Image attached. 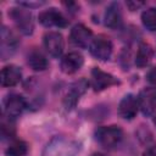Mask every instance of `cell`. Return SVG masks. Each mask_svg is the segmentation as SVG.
Here are the masks:
<instances>
[{"label": "cell", "mask_w": 156, "mask_h": 156, "mask_svg": "<svg viewBox=\"0 0 156 156\" xmlns=\"http://www.w3.org/2000/svg\"><path fill=\"white\" fill-rule=\"evenodd\" d=\"M44 46L51 56L58 57L62 54L63 48H65V41H63L62 34L58 32L46 33L44 35Z\"/></svg>", "instance_id": "cell-10"}, {"label": "cell", "mask_w": 156, "mask_h": 156, "mask_svg": "<svg viewBox=\"0 0 156 156\" xmlns=\"http://www.w3.org/2000/svg\"><path fill=\"white\" fill-rule=\"evenodd\" d=\"M83 62H84L83 56L77 51H72L62 57L60 66L63 73L72 74V73H76L78 69H80V67L83 66Z\"/></svg>", "instance_id": "cell-13"}, {"label": "cell", "mask_w": 156, "mask_h": 156, "mask_svg": "<svg viewBox=\"0 0 156 156\" xmlns=\"http://www.w3.org/2000/svg\"><path fill=\"white\" fill-rule=\"evenodd\" d=\"M154 122H155V126H156V117H155V119H154Z\"/></svg>", "instance_id": "cell-27"}, {"label": "cell", "mask_w": 156, "mask_h": 156, "mask_svg": "<svg viewBox=\"0 0 156 156\" xmlns=\"http://www.w3.org/2000/svg\"><path fill=\"white\" fill-rule=\"evenodd\" d=\"M144 5V2H141V1H127V6L132 10V11H134V10H138L140 6H143Z\"/></svg>", "instance_id": "cell-23"}, {"label": "cell", "mask_w": 156, "mask_h": 156, "mask_svg": "<svg viewBox=\"0 0 156 156\" xmlns=\"http://www.w3.org/2000/svg\"><path fill=\"white\" fill-rule=\"evenodd\" d=\"M119 82L110 73H106L96 67H94L91 69V87L94 88V90L100 91L104 90L111 85L118 84Z\"/></svg>", "instance_id": "cell-11"}, {"label": "cell", "mask_w": 156, "mask_h": 156, "mask_svg": "<svg viewBox=\"0 0 156 156\" xmlns=\"http://www.w3.org/2000/svg\"><path fill=\"white\" fill-rule=\"evenodd\" d=\"M26 108V100L18 94H10L4 100V112L11 119L18 117Z\"/></svg>", "instance_id": "cell-6"}, {"label": "cell", "mask_w": 156, "mask_h": 156, "mask_svg": "<svg viewBox=\"0 0 156 156\" xmlns=\"http://www.w3.org/2000/svg\"><path fill=\"white\" fill-rule=\"evenodd\" d=\"M138 99L134 95L128 94L121 100L118 106V113L124 119H133L138 112Z\"/></svg>", "instance_id": "cell-14"}, {"label": "cell", "mask_w": 156, "mask_h": 156, "mask_svg": "<svg viewBox=\"0 0 156 156\" xmlns=\"http://www.w3.org/2000/svg\"><path fill=\"white\" fill-rule=\"evenodd\" d=\"M95 139L102 147L112 149L122 141L123 132L118 126L100 127L95 132Z\"/></svg>", "instance_id": "cell-2"}, {"label": "cell", "mask_w": 156, "mask_h": 156, "mask_svg": "<svg viewBox=\"0 0 156 156\" xmlns=\"http://www.w3.org/2000/svg\"><path fill=\"white\" fill-rule=\"evenodd\" d=\"M89 50L90 54L100 60V61H106L111 57L112 54V43L110 41L108 38L104 37V35H98L96 38H94L89 45Z\"/></svg>", "instance_id": "cell-4"}, {"label": "cell", "mask_w": 156, "mask_h": 156, "mask_svg": "<svg viewBox=\"0 0 156 156\" xmlns=\"http://www.w3.org/2000/svg\"><path fill=\"white\" fill-rule=\"evenodd\" d=\"M21 69L15 66L10 65L1 69V85L2 87H13L21 80Z\"/></svg>", "instance_id": "cell-16"}, {"label": "cell", "mask_w": 156, "mask_h": 156, "mask_svg": "<svg viewBox=\"0 0 156 156\" xmlns=\"http://www.w3.org/2000/svg\"><path fill=\"white\" fill-rule=\"evenodd\" d=\"M79 145L67 136H54L44 147L43 156H77Z\"/></svg>", "instance_id": "cell-1"}, {"label": "cell", "mask_w": 156, "mask_h": 156, "mask_svg": "<svg viewBox=\"0 0 156 156\" xmlns=\"http://www.w3.org/2000/svg\"><path fill=\"white\" fill-rule=\"evenodd\" d=\"M1 132H2V136L4 138L11 136L13 134V132H15V128L10 123V121H9V123H6L5 121H2V123H1Z\"/></svg>", "instance_id": "cell-21"}, {"label": "cell", "mask_w": 156, "mask_h": 156, "mask_svg": "<svg viewBox=\"0 0 156 156\" xmlns=\"http://www.w3.org/2000/svg\"><path fill=\"white\" fill-rule=\"evenodd\" d=\"M9 16L12 18L13 23L18 28V30L26 35L33 33L34 29V21L33 15L27 7H13L9 11Z\"/></svg>", "instance_id": "cell-3"}, {"label": "cell", "mask_w": 156, "mask_h": 156, "mask_svg": "<svg viewBox=\"0 0 156 156\" xmlns=\"http://www.w3.org/2000/svg\"><path fill=\"white\" fill-rule=\"evenodd\" d=\"M104 22L105 26L108 28H117L119 27L122 22V12H121V6L117 2H112L107 6L105 15H104Z\"/></svg>", "instance_id": "cell-15"}, {"label": "cell", "mask_w": 156, "mask_h": 156, "mask_svg": "<svg viewBox=\"0 0 156 156\" xmlns=\"http://www.w3.org/2000/svg\"><path fill=\"white\" fill-rule=\"evenodd\" d=\"M39 22L45 27H66L68 24L67 18L57 9H48L39 13Z\"/></svg>", "instance_id": "cell-7"}, {"label": "cell", "mask_w": 156, "mask_h": 156, "mask_svg": "<svg viewBox=\"0 0 156 156\" xmlns=\"http://www.w3.org/2000/svg\"><path fill=\"white\" fill-rule=\"evenodd\" d=\"M141 22L147 30L155 32L156 30V7H150L145 10L141 15Z\"/></svg>", "instance_id": "cell-19"}, {"label": "cell", "mask_w": 156, "mask_h": 156, "mask_svg": "<svg viewBox=\"0 0 156 156\" xmlns=\"http://www.w3.org/2000/svg\"><path fill=\"white\" fill-rule=\"evenodd\" d=\"M0 37H1V48H0L1 49V58L7 60L16 51V49L18 46V39L5 26L1 28V35Z\"/></svg>", "instance_id": "cell-8"}, {"label": "cell", "mask_w": 156, "mask_h": 156, "mask_svg": "<svg viewBox=\"0 0 156 156\" xmlns=\"http://www.w3.org/2000/svg\"><path fill=\"white\" fill-rule=\"evenodd\" d=\"M91 156H106V155H104V154H100V152H95V154H93Z\"/></svg>", "instance_id": "cell-26"}, {"label": "cell", "mask_w": 156, "mask_h": 156, "mask_svg": "<svg viewBox=\"0 0 156 156\" xmlns=\"http://www.w3.org/2000/svg\"><path fill=\"white\" fill-rule=\"evenodd\" d=\"M69 39L78 48H87L93 40V32L84 24H76L71 29Z\"/></svg>", "instance_id": "cell-9"}, {"label": "cell", "mask_w": 156, "mask_h": 156, "mask_svg": "<svg viewBox=\"0 0 156 156\" xmlns=\"http://www.w3.org/2000/svg\"><path fill=\"white\" fill-rule=\"evenodd\" d=\"M138 105L145 116H150L156 110V88H144L138 95Z\"/></svg>", "instance_id": "cell-5"}, {"label": "cell", "mask_w": 156, "mask_h": 156, "mask_svg": "<svg viewBox=\"0 0 156 156\" xmlns=\"http://www.w3.org/2000/svg\"><path fill=\"white\" fill-rule=\"evenodd\" d=\"M152 55H154L152 46L150 44L141 43L139 45V49H138V52H136V56H135V65L138 67L147 66L152 60Z\"/></svg>", "instance_id": "cell-18"}, {"label": "cell", "mask_w": 156, "mask_h": 156, "mask_svg": "<svg viewBox=\"0 0 156 156\" xmlns=\"http://www.w3.org/2000/svg\"><path fill=\"white\" fill-rule=\"evenodd\" d=\"M87 88H88V82H87L85 79H79V80H77L76 83H73V84L71 85L69 90L67 91L66 96H65V100H63L65 106H66L67 108L74 107L76 104L78 102L79 98L85 93Z\"/></svg>", "instance_id": "cell-12"}, {"label": "cell", "mask_w": 156, "mask_h": 156, "mask_svg": "<svg viewBox=\"0 0 156 156\" xmlns=\"http://www.w3.org/2000/svg\"><path fill=\"white\" fill-rule=\"evenodd\" d=\"M147 80L151 84L156 85V67H154L152 69H150V72L147 73Z\"/></svg>", "instance_id": "cell-24"}, {"label": "cell", "mask_w": 156, "mask_h": 156, "mask_svg": "<svg viewBox=\"0 0 156 156\" xmlns=\"http://www.w3.org/2000/svg\"><path fill=\"white\" fill-rule=\"evenodd\" d=\"M143 156H156V145H152V146L147 147V149L144 151Z\"/></svg>", "instance_id": "cell-25"}, {"label": "cell", "mask_w": 156, "mask_h": 156, "mask_svg": "<svg viewBox=\"0 0 156 156\" xmlns=\"http://www.w3.org/2000/svg\"><path fill=\"white\" fill-rule=\"evenodd\" d=\"M45 2L44 1H20L18 2V5L20 6H24V7H39V6H41V5H44Z\"/></svg>", "instance_id": "cell-22"}, {"label": "cell", "mask_w": 156, "mask_h": 156, "mask_svg": "<svg viewBox=\"0 0 156 156\" xmlns=\"http://www.w3.org/2000/svg\"><path fill=\"white\" fill-rule=\"evenodd\" d=\"M27 62H28L29 67L32 69H34V71H44V69L48 68V65H49L45 55L41 51L37 50V49L32 50L28 54Z\"/></svg>", "instance_id": "cell-17"}, {"label": "cell", "mask_w": 156, "mask_h": 156, "mask_svg": "<svg viewBox=\"0 0 156 156\" xmlns=\"http://www.w3.org/2000/svg\"><path fill=\"white\" fill-rule=\"evenodd\" d=\"M27 154V144L22 140H15L6 149L7 156H24Z\"/></svg>", "instance_id": "cell-20"}]
</instances>
